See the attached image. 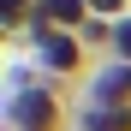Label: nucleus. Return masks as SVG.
Segmentation results:
<instances>
[{"instance_id": "obj_2", "label": "nucleus", "mask_w": 131, "mask_h": 131, "mask_svg": "<svg viewBox=\"0 0 131 131\" xmlns=\"http://www.w3.org/2000/svg\"><path fill=\"white\" fill-rule=\"evenodd\" d=\"M18 48H30V60H36V78H48V83H72V78H83V60H90V48L72 36V30H30Z\"/></svg>"}, {"instance_id": "obj_6", "label": "nucleus", "mask_w": 131, "mask_h": 131, "mask_svg": "<svg viewBox=\"0 0 131 131\" xmlns=\"http://www.w3.org/2000/svg\"><path fill=\"white\" fill-rule=\"evenodd\" d=\"M113 24H119V18H90V24L78 30V42L90 54H113Z\"/></svg>"}, {"instance_id": "obj_7", "label": "nucleus", "mask_w": 131, "mask_h": 131, "mask_svg": "<svg viewBox=\"0 0 131 131\" xmlns=\"http://www.w3.org/2000/svg\"><path fill=\"white\" fill-rule=\"evenodd\" d=\"M107 60H125V66H131V12L113 24V54H107Z\"/></svg>"}, {"instance_id": "obj_8", "label": "nucleus", "mask_w": 131, "mask_h": 131, "mask_svg": "<svg viewBox=\"0 0 131 131\" xmlns=\"http://www.w3.org/2000/svg\"><path fill=\"white\" fill-rule=\"evenodd\" d=\"M83 6H90V18H125L131 0H83Z\"/></svg>"}, {"instance_id": "obj_3", "label": "nucleus", "mask_w": 131, "mask_h": 131, "mask_svg": "<svg viewBox=\"0 0 131 131\" xmlns=\"http://www.w3.org/2000/svg\"><path fill=\"white\" fill-rule=\"evenodd\" d=\"M83 107H131V66L125 60L95 66V78H83Z\"/></svg>"}, {"instance_id": "obj_4", "label": "nucleus", "mask_w": 131, "mask_h": 131, "mask_svg": "<svg viewBox=\"0 0 131 131\" xmlns=\"http://www.w3.org/2000/svg\"><path fill=\"white\" fill-rule=\"evenodd\" d=\"M36 24L42 30H83V24H90V6H83V0H42V6H36Z\"/></svg>"}, {"instance_id": "obj_5", "label": "nucleus", "mask_w": 131, "mask_h": 131, "mask_svg": "<svg viewBox=\"0 0 131 131\" xmlns=\"http://www.w3.org/2000/svg\"><path fill=\"white\" fill-rule=\"evenodd\" d=\"M78 131H131V107H83Z\"/></svg>"}, {"instance_id": "obj_1", "label": "nucleus", "mask_w": 131, "mask_h": 131, "mask_svg": "<svg viewBox=\"0 0 131 131\" xmlns=\"http://www.w3.org/2000/svg\"><path fill=\"white\" fill-rule=\"evenodd\" d=\"M6 125L12 131H60L66 125V107H60V90L48 78H36L30 66H18L12 72V95H6Z\"/></svg>"}]
</instances>
